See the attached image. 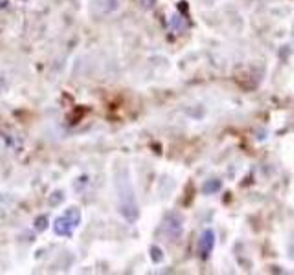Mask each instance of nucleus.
I'll return each mask as SVG.
<instances>
[{"mask_svg":"<svg viewBox=\"0 0 294 275\" xmlns=\"http://www.w3.org/2000/svg\"><path fill=\"white\" fill-rule=\"evenodd\" d=\"M166 228L170 230V237H171V239H176V237L180 235V231H182V220H180V217H176V215H171L170 219H168V222H166Z\"/></svg>","mask_w":294,"mask_h":275,"instance_id":"4","label":"nucleus"},{"mask_svg":"<svg viewBox=\"0 0 294 275\" xmlns=\"http://www.w3.org/2000/svg\"><path fill=\"white\" fill-rule=\"evenodd\" d=\"M220 189V182L219 180H210L208 184L204 186V191L206 193H214V191H219Z\"/></svg>","mask_w":294,"mask_h":275,"instance_id":"5","label":"nucleus"},{"mask_svg":"<svg viewBox=\"0 0 294 275\" xmlns=\"http://www.w3.org/2000/svg\"><path fill=\"white\" fill-rule=\"evenodd\" d=\"M80 222H81V211L78 208H70L54 220V231L61 237L72 235L74 230L80 226Z\"/></svg>","mask_w":294,"mask_h":275,"instance_id":"2","label":"nucleus"},{"mask_svg":"<svg viewBox=\"0 0 294 275\" xmlns=\"http://www.w3.org/2000/svg\"><path fill=\"white\" fill-rule=\"evenodd\" d=\"M215 248V233L212 230H206L198 239V255L202 259H208L210 253L214 252Z\"/></svg>","mask_w":294,"mask_h":275,"instance_id":"3","label":"nucleus"},{"mask_svg":"<svg viewBox=\"0 0 294 275\" xmlns=\"http://www.w3.org/2000/svg\"><path fill=\"white\" fill-rule=\"evenodd\" d=\"M116 189H118L120 208H122L124 217L129 220H134L138 217V204H136L134 193H132V187H130L129 174L122 167L116 171Z\"/></svg>","mask_w":294,"mask_h":275,"instance_id":"1","label":"nucleus"}]
</instances>
